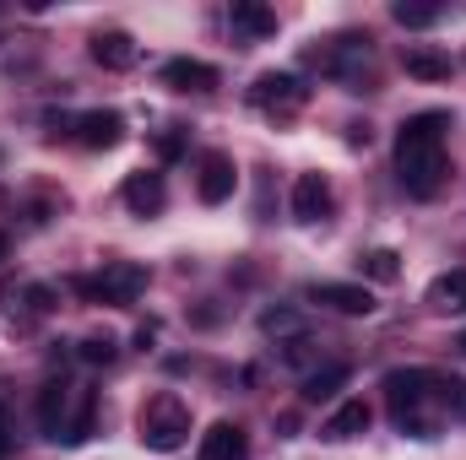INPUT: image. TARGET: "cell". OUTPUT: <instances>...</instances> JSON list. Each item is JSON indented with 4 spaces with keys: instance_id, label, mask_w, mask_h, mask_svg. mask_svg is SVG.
<instances>
[{
    "instance_id": "6da1fadb",
    "label": "cell",
    "mask_w": 466,
    "mask_h": 460,
    "mask_svg": "<svg viewBox=\"0 0 466 460\" xmlns=\"http://www.w3.org/2000/svg\"><path fill=\"white\" fill-rule=\"evenodd\" d=\"M445 130H451V115H440V109L401 119V130H396V174H401L407 195H418V201L440 195V185L451 174Z\"/></svg>"
},
{
    "instance_id": "7a4b0ae2",
    "label": "cell",
    "mask_w": 466,
    "mask_h": 460,
    "mask_svg": "<svg viewBox=\"0 0 466 460\" xmlns=\"http://www.w3.org/2000/svg\"><path fill=\"white\" fill-rule=\"evenodd\" d=\"M380 390H385L390 423H396L407 439H440V428H445L440 374H429V368H390Z\"/></svg>"
},
{
    "instance_id": "3957f363",
    "label": "cell",
    "mask_w": 466,
    "mask_h": 460,
    "mask_svg": "<svg viewBox=\"0 0 466 460\" xmlns=\"http://www.w3.org/2000/svg\"><path fill=\"white\" fill-rule=\"evenodd\" d=\"M136 428H141V445H147L152 455H174V450H185V439H190V406H185L174 390H157V395L141 406Z\"/></svg>"
},
{
    "instance_id": "277c9868",
    "label": "cell",
    "mask_w": 466,
    "mask_h": 460,
    "mask_svg": "<svg viewBox=\"0 0 466 460\" xmlns=\"http://www.w3.org/2000/svg\"><path fill=\"white\" fill-rule=\"evenodd\" d=\"M76 293L93 298V304H109V309H125L147 293V265L136 260H109L98 276H76Z\"/></svg>"
},
{
    "instance_id": "5b68a950",
    "label": "cell",
    "mask_w": 466,
    "mask_h": 460,
    "mask_svg": "<svg viewBox=\"0 0 466 460\" xmlns=\"http://www.w3.org/2000/svg\"><path fill=\"white\" fill-rule=\"evenodd\" d=\"M304 98H309V87L293 71H260L255 87H249V104L266 109V115H293V109H304Z\"/></svg>"
},
{
    "instance_id": "8992f818",
    "label": "cell",
    "mask_w": 466,
    "mask_h": 460,
    "mask_svg": "<svg viewBox=\"0 0 466 460\" xmlns=\"http://www.w3.org/2000/svg\"><path fill=\"white\" fill-rule=\"evenodd\" d=\"M71 406H76V385H66V379H49L44 390H38V428H44V439H66V423H71Z\"/></svg>"
},
{
    "instance_id": "52a82bcc",
    "label": "cell",
    "mask_w": 466,
    "mask_h": 460,
    "mask_svg": "<svg viewBox=\"0 0 466 460\" xmlns=\"http://www.w3.org/2000/svg\"><path fill=\"white\" fill-rule=\"evenodd\" d=\"M309 298L315 304H326V309H337V315H348V320H363V315H374L380 304H374V293L363 287V282H315L309 287Z\"/></svg>"
},
{
    "instance_id": "ba28073f",
    "label": "cell",
    "mask_w": 466,
    "mask_h": 460,
    "mask_svg": "<svg viewBox=\"0 0 466 460\" xmlns=\"http://www.w3.org/2000/svg\"><path fill=\"white\" fill-rule=\"evenodd\" d=\"M233 185H238V168H233L228 152H207L201 157V168H196V195L207 201V206H223L233 195Z\"/></svg>"
},
{
    "instance_id": "9c48e42d",
    "label": "cell",
    "mask_w": 466,
    "mask_h": 460,
    "mask_svg": "<svg viewBox=\"0 0 466 460\" xmlns=\"http://www.w3.org/2000/svg\"><path fill=\"white\" fill-rule=\"evenodd\" d=\"M71 135H76L82 146H93V152H109V146L125 141V119H119L115 109H87V115L71 119Z\"/></svg>"
},
{
    "instance_id": "30bf717a",
    "label": "cell",
    "mask_w": 466,
    "mask_h": 460,
    "mask_svg": "<svg viewBox=\"0 0 466 460\" xmlns=\"http://www.w3.org/2000/svg\"><path fill=\"white\" fill-rule=\"evenodd\" d=\"M157 82H163V87H174V93H212V87H218V65L179 55V60H168V65L157 71Z\"/></svg>"
},
{
    "instance_id": "8fae6325",
    "label": "cell",
    "mask_w": 466,
    "mask_h": 460,
    "mask_svg": "<svg viewBox=\"0 0 466 460\" xmlns=\"http://www.w3.org/2000/svg\"><path fill=\"white\" fill-rule=\"evenodd\" d=\"M119 195H125L130 217H157V212L168 206V185H163V174H147V168H141V174H130Z\"/></svg>"
},
{
    "instance_id": "7c38bea8",
    "label": "cell",
    "mask_w": 466,
    "mask_h": 460,
    "mask_svg": "<svg viewBox=\"0 0 466 460\" xmlns=\"http://www.w3.org/2000/svg\"><path fill=\"white\" fill-rule=\"evenodd\" d=\"M331 217V185L320 174L293 179V223H326Z\"/></svg>"
},
{
    "instance_id": "4fadbf2b",
    "label": "cell",
    "mask_w": 466,
    "mask_h": 460,
    "mask_svg": "<svg viewBox=\"0 0 466 460\" xmlns=\"http://www.w3.org/2000/svg\"><path fill=\"white\" fill-rule=\"evenodd\" d=\"M369 417H374V412H369L363 401H342V406L320 423V439H326V445H348L358 434H369Z\"/></svg>"
},
{
    "instance_id": "5bb4252c",
    "label": "cell",
    "mask_w": 466,
    "mask_h": 460,
    "mask_svg": "<svg viewBox=\"0 0 466 460\" xmlns=\"http://www.w3.org/2000/svg\"><path fill=\"white\" fill-rule=\"evenodd\" d=\"M244 455H249V445H244L238 423H212L201 434V450H196V460H244Z\"/></svg>"
},
{
    "instance_id": "9a60e30c",
    "label": "cell",
    "mask_w": 466,
    "mask_h": 460,
    "mask_svg": "<svg viewBox=\"0 0 466 460\" xmlns=\"http://www.w3.org/2000/svg\"><path fill=\"white\" fill-rule=\"evenodd\" d=\"M93 60H98L104 71H130V65H136V38L119 33V27L93 33Z\"/></svg>"
},
{
    "instance_id": "2e32d148",
    "label": "cell",
    "mask_w": 466,
    "mask_h": 460,
    "mask_svg": "<svg viewBox=\"0 0 466 460\" xmlns=\"http://www.w3.org/2000/svg\"><path fill=\"white\" fill-rule=\"evenodd\" d=\"M401 71L418 76V82H451V55H440L429 44H407L401 49Z\"/></svg>"
},
{
    "instance_id": "e0dca14e",
    "label": "cell",
    "mask_w": 466,
    "mask_h": 460,
    "mask_svg": "<svg viewBox=\"0 0 466 460\" xmlns=\"http://www.w3.org/2000/svg\"><path fill=\"white\" fill-rule=\"evenodd\" d=\"M228 22H233V33H244V38H271L277 33V11L260 5V0H233Z\"/></svg>"
},
{
    "instance_id": "ac0fdd59",
    "label": "cell",
    "mask_w": 466,
    "mask_h": 460,
    "mask_svg": "<svg viewBox=\"0 0 466 460\" xmlns=\"http://www.w3.org/2000/svg\"><path fill=\"white\" fill-rule=\"evenodd\" d=\"M429 309L440 315H466V271H440L429 282Z\"/></svg>"
},
{
    "instance_id": "d6986e66",
    "label": "cell",
    "mask_w": 466,
    "mask_h": 460,
    "mask_svg": "<svg viewBox=\"0 0 466 460\" xmlns=\"http://www.w3.org/2000/svg\"><path fill=\"white\" fill-rule=\"evenodd\" d=\"M348 379H352V368H348V363H326V368L304 374V390H299V395H304V401L315 406V401H331V395H337V390H342Z\"/></svg>"
},
{
    "instance_id": "ffe728a7",
    "label": "cell",
    "mask_w": 466,
    "mask_h": 460,
    "mask_svg": "<svg viewBox=\"0 0 466 460\" xmlns=\"http://www.w3.org/2000/svg\"><path fill=\"white\" fill-rule=\"evenodd\" d=\"M260 336H271V342H299V336H309V320H304L299 309H260Z\"/></svg>"
},
{
    "instance_id": "44dd1931",
    "label": "cell",
    "mask_w": 466,
    "mask_h": 460,
    "mask_svg": "<svg viewBox=\"0 0 466 460\" xmlns=\"http://www.w3.org/2000/svg\"><path fill=\"white\" fill-rule=\"evenodd\" d=\"M93 423H98V401H93V390H87V385H76V412H71V423H66V439H60V445H87V439H93Z\"/></svg>"
},
{
    "instance_id": "7402d4cb",
    "label": "cell",
    "mask_w": 466,
    "mask_h": 460,
    "mask_svg": "<svg viewBox=\"0 0 466 460\" xmlns=\"http://www.w3.org/2000/svg\"><path fill=\"white\" fill-rule=\"evenodd\" d=\"M358 271H363L369 282H396V276H401V255H396V249H369V255L358 260Z\"/></svg>"
},
{
    "instance_id": "603a6c76",
    "label": "cell",
    "mask_w": 466,
    "mask_h": 460,
    "mask_svg": "<svg viewBox=\"0 0 466 460\" xmlns=\"http://www.w3.org/2000/svg\"><path fill=\"white\" fill-rule=\"evenodd\" d=\"M440 406L451 423H466V379L461 374H440Z\"/></svg>"
},
{
    "instance_id": "cb8c5ba5",
    "label": "cell",
    "mask_w": 466,
    "mask_h": 460,
    "mask_svg": "<svg viewBox=\"0 0 466 460\" xmlns=\"http://www.w3.org/2000/svg\"><path fill=\"white\" fill-rule=\"evenodd\" d=\"M390 16H396L401 27H434V22H440V5H429V0H396Z\"/></svg>"
},
{
    "instance_id": "d4e9b609",
    "label": "cell",
    "mask_w": 466,
    "mask_h": 460,
    "mask_svg": "<svg viewBox=\"0 0 466 460\" xmlns=\"http://www.w3.org/2000/svg\"><path fill=\"white\" fill-rule=\"evenodd\" d=\"M76 357H82V363H93V368H104V363H115V357H119V342L109 336V331H93L87 342L76 346Z\"/></svg>"
},
{
    "instance_id": "484cf974",
    "label": "cell",
    "mask_w": 466,
    "mask_h": 460,
    "mask_svg": "<svg viewBox=\"0 0 466 460\" xmlns=\"http://www.w3.org/2000/svg\"><path fill=\"white\" fill-rule=\"evenodd\" d=\"M152 152H157V163H179V157H185V130H179V125H168V130L152 141Z\"/></svg>"
},
{
    "instance_id": "4316f807",
    "label": "cell",
    "mask_w": 466,
    "mask_h": 460,
    "mask_svg": "<svg viewBox=\"0 0 466 460\" xmlns=\"http://www.w3.org/2000/svg\"><path fill=\"white\" fill-rule=\"evenodd\" d=\"M22 298H27V309H33V315H49V309H55V287H44V282H33Z\"/></svg>"
},
{
    "instance_id": "83f0119b",
    "label": "cell",
    "mask_w": 466,
    "mask_h": 460,
    "mask_svg": "<svg viewBox=\"0 0 466 460\" xmlns=\"http://www.w3.org/2000/svg\"><path fill=\"white\" fill-rule=\"evenodd\" d=\"M16 434H11V406H5V385H0V455H11Z\"/></svg>"
},
{
    "instance_id": "f1b7e54d",
    "label": "cell",
    "mask_w": 466,
    "mask_h": 460,
    "mask_svg": "<svg viewBox=\"0 0 466 460\" xmlns=\"http://www.w3.org/2000/svg\"><path fill=\"white\" fill-rule=\"evenodd\" d=\"M309 336H299V342H288V352H282V363H293V368H304V363H309V357H315V352H309Z\"/></svg>"
},
{
    "instance_id": "f546056e",
    "label": "cell",
    "mask_w": 466,
    "mask_h": 460,
    "mask_svg": "<svg viewBox=\"0 0 466 460\" xmlns=\"http://www.w3.org/2000/svg\"><path fill=\"white\" fill-rule=\"evenodd\" d=\"M5 249H11V244H5V233H0V260H5Z\"/></svg>"
},
{
    "instance_id": "4dcf8cb0",
    "label": "cell",
    "mask_w": 466,
    "mask_h": 460,
    "mask_svg": "<svg viewBox=\"0 0 466 460\" xmlns=\"http://www.w3.org/2000/svg\"><path fill=\"white\" fill-rule=\"evenodd\" d=\"M456 346H461V352H466V331H461V342H456Z\"/></svg>"
}]
</instances>
